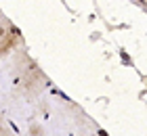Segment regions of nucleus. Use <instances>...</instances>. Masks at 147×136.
I'll use <instances>...</instances> for the list:
<instances>
[{
    "label": "nucleus",
    "mask_w": 147,
    "mask_h": 136,
    "mask_svg": "<svg viewBox=\"0 0 147 136\" xmlns=\"http://www.w3.org/2000/svg\"><path fill=\"white\" fill-rule=\"evenodd\" d=\"M120 57H122V61H124V63H128V61H130V59H128V54H126V52H120Z\"/></svg>",
    "instance_id": "obj_1"
}]
</instances>
